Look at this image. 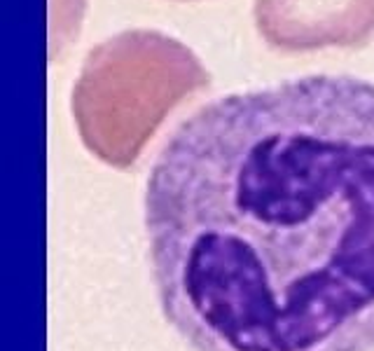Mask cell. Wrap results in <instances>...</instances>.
<instances>
[{
  "label": "cell",
  "instance_id": "cell-1",
  "mask_svg": "<svg viewBox=\"0 0 374 351\" xmlns=\"http://www.w3.org/2000/svg\"><path fill=\"white\" fill-rule=\"evenodd\" d=\"M161 314L192 351H374V84L201 106L147 176Z\"/></svg>",
  "mask_w": 374,
  "mask_h": 351
},
{
  "label": "cell",
  "instance_id": "cell-3",
  "mask_svg": "<svg viewBox=\"0 0 374 351\" xmlns=\"http://www.w3.org/2000/svg\"><path fill=\"white\" fill-rule=\"evenodd\" d=\"M253 16L280 52L360 47L374 35V0H255Z\"/></svg>",
  "mask_w": 374,
  "mask_h": 351
},
{
  "label": "cell",
  "instance_id": "cell-2",
  "mask_svg": "<svg viewBox=\"0 0 374 351\" xmlns=\"http://www.w3.org/2000/svg\"><path fill=\"white\" fill-rule=\"evenodd\" d=\"M208 80L180 40L159 31H124L96 45L82 64L70 96L78 134L103 164L129 169L161 122Z\"/></svg>",
  "mask_w": 374,
  "mask_h": 351
}]
</instances>
